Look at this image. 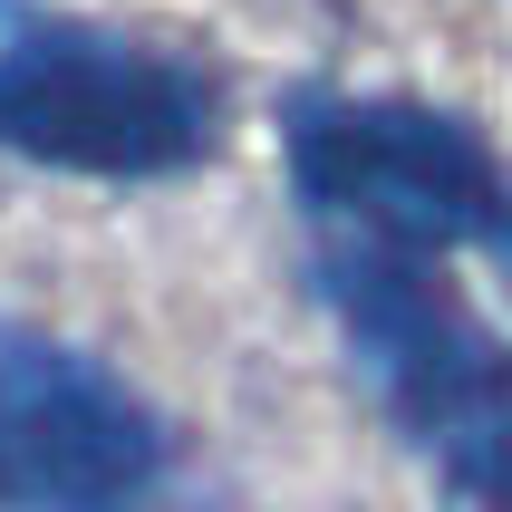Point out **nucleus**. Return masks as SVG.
<instances>
[{
  "mask_svg": "<svg viewBox=\"0 0 512 512\" xmlns=\"http://www.w3.org/2000/svg\"><path fill=\"white\" fill-rule=\"evenodd\" d=\"M310 271L397 435L474 512H512V242L310 213Z\"/></svg>",
  "mask_w": 512,
  "mask_h": 512,
  "instance_id": "1",
  "label": "nucleus"
},
{
  "mask_svg": "<svg viewBox=\"0 0 512 512\" xmlns=\"http://www.w3.org/2000/svg\"><path fill=\"white\" fill-rule=\"evenodd\" d=\"M223 145V97L194 58L87 20L0 10V155L58 174H184Z\"/></svg>",
  "mask_w": 512,
  "mask_h": 512,
  "instance_id": "2",
  "label": "nucleus"
},
{
  "mask_svg": "<svg viewBox=\"0 0 512 512\" xmlns=\"http://www.w3.org/2000/svg\"><path fill=\"white\" fill-rule=\"evenodd\" d=\"M165 474L155 406L87 348L0 319V512H126Z\"/></svg>",
  "mask_w": 512,
  "mask_h": 512,
  "instance_id": "3",
  "label": "nucleus"
}]
</instances>
